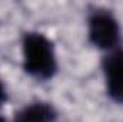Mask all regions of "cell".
<instances>
[{"mask_svg": "<svg viewBox=\"0 0 123 122\" xmlns=\"http://www.w3.org/2000/svg\"><path fill=\"white\" fill-rule=\"evenodd\" d=\"M23 68L36 79H50L57 70L53 43L42 33L29 32L23 36Z\"/></svg>", "mask_w": 123, "mask_h": 122, "instance_id": "1", "label": "cell"}, {"mask_svg": "<svg viewBox=\"0 0 123 122\" xmlns=\"http://www.w3.org/2000/svg\"><path fill=\"white\" fill-rule=\"evenodd\" d=\"M89 39L103 50H115L120 42V29L117 20L106 10H97L89 17Z\"/></svg>", "mask_w": 123, "mask_h": 122, "instance_id": "2", "label": "cell"}, {"mask_svg": "<svg viewBox=\"0 0 123 122\" xmlns=\"http://www.w3.org/2000/svg\"><path fill=\"white\" fill-rule=\"evenodd\" d=\"M103 72L109 96L123 103V49H115L103 59Z\"/></svg>", "mask_w": 123, "mask_h": 122, "instance_id": "3", "label": "cell"}, {"mask_svg": "<svg viewBox=\"0 0 123 122\" xmlns=\"http://www.w3.org/2000/svg\"><path fill=\"white\" fill-rule=\"evenodd\" d=\"M57 114L46 102H34L25 106L14 116V122H55Z\"/></svg>", "mask_w": 123, "mask_h": 122, "instance_id": "4", "label": "cell"}, {"mask_svg": "<svg viewBox=\"0 0 123 122\" xmlns=\"http://www.w3.org/2000/svg\"><path fill=\"white\" fill-rule=\"evenodd\" d=\"M6 98H7L6 96V89H4V85H3V82L0 79V105L6 102Z\"/></svg>", "mask_w": 123, "mask_h": 122, "instance_id": "5", "label": "cell"}, {"mask_svg": "<svg viewBox=\"0 0 123 122\" xmlns=\"http://www.w3.org/2000/svg\"><path fill=\"white\" fill-rule=\"evenodd\" d=\"M0 122H7V121H6L4 118H1V116H0Z\"/></svg>", "mask_w": 123, "mask_h": 122, "instance_id": "6", "label": "cell"}]
</instances>
